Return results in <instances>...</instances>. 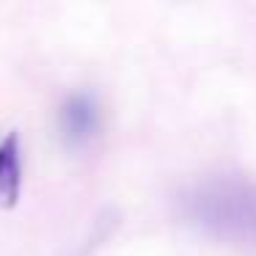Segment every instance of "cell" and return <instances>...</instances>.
I'll return each mask as SVG.
<instances>
[{
	"mask_svg": "<svg viewBox=\"0 0 256 256\" xmlns=\"http://www.w3.org/2000/svg\"><path fill=\"white\" fill-rule=\"evenodd\" d=\"M182 212L204 234L226 242L256 245V182L242 176H215L190 188Z\"/></svg>",
	"mask_w": 256,
	"mask_h": 256,
	"instance_id": "obj_1",
	"label": "cell"
},
{
	"mask_svg": "<svg viewBox=\"0 0 256 256\" xmlns=\"http://www.w3.org/2000/svg\"><path fill=\"white\" fill-rule=\"evenodd\" d=\"M58 132L69 149H80L88 144L100 132V105L94 96L86 91L66 96L58 110Z\"/></svg>",
	"mask_w": 256,
	"mask_h": 256,
	"instance_id": "obj_2",
	"label": "cell"
},
{
	"mask_svg": "<svg viewBox=\"0 0 256 256\" xmlns=\"http://www.w3.org/2000/svg\"><path fill=\"white\" fill-rule=\"evenodd\" d=\"M22 190V152H20V135L8 132L0 144V206L12 210L20 201Z\"/></svg>",
	"mask_w": 256,
	"mask_h": 256,
	"instance_id": "obj_3",
	"label": "cell"
}]
</instances>
